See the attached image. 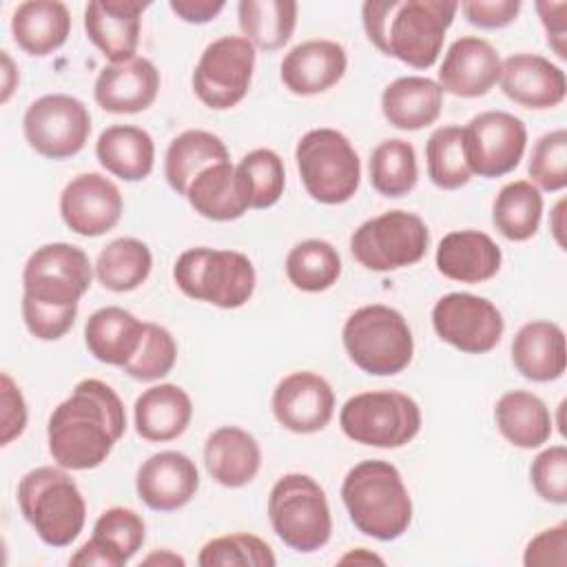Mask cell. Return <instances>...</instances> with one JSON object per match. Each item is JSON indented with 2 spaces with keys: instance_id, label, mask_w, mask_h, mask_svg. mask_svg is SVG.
<instances>
[{
  "instance_id": "obj_1",
  "label": "cell",
  "mask_w": 567,
  "mask_h": 567,
  "mask_svg": "<svg viewBox=\"0 0 567 567\" xmlns=\"http://www.w3.org/2000/svg\"><path fill=\"white\" fill-rule=\"evenodd\" d=\"M126 412L117 392L100 379H82L49 416V454L64 470L100 467L124 436Z\"/></svg>"
},
{
  "instance_id": "obj_2",
  "label": "cell",
  "mask_w": 567,
  "mask_h": 567,
  "mask_svg": "<svg viewBox=\"0 0 567 567\" xmlns=\"http://www.w3.org/2000/svg\"><path fill=\"white\" fill-rule=\"evenodd\" d=\"M458 2L452 0H370L361 9L368 40L390 58L430 69L439 60Z\"/></svg>"
},
{
  "instance_id": "obj_3",
  "label": "cell",
  "mask_w": 567,
  "mask_h": 567,
  "mask_svg": "<svg viewBox=\"0 0 567 567\" xmlns=\"http://www.w3.org/2000/svg\"><path fill=\"white\" fill-rule=\"evenodd\" d=\"M341 501L352 525L377 540H394L412 523V498L390 461L368 458L350 467L341 483Z\"/></svg>"
},
{
  "instance_id": "obj_4",
  "label": "cell",
  "mask_w": 567,
  "mask_h": 567,
  "mask_svg": "<svg viewBox=\"0 0 567 567\" xmlns=\"http://www.w3.org/2000/svg\"><path fill=\"white\" fill-rule=\"evenodd\" d=\"M18 507L42 543L69 547L86 520V503L64 467L42 465L18 483Z\"/></svg>"
},
{
  "instance_id": "obj_5",
  "label": "cell",
  "mask_w": 567,
  "mask_h": 567,
  "mask_svg": "<svg viewBox=\"0 0 567 567\" xmlns=\"http://www.w3.org/2000/svg\"><path fill=\"white\" fill-rule=\"evenodd\" d=\"M341 339L350 361L374 377L399 374L414 357V337L405 317L383 303L357 308L346 319Z\"/></svg>"
},
{
  "instance_id": "obj_6",
  "label": "cell",
  "mask_w": 567,
  "mask_h": 567,
  "mask_svg": "<svg viewBox=\"0 0 567 567\" xmlns=\"http://www.w3.org/2000/svg\"><path fill=\"white\" fill-rule=\"evenodd\" d=\"M173 279L188 299L224 310L241 308L257 286L255 266L244 252L206 246L184 250L173 266Z\"/></svg>"
},
{
  "instance_id": "obj_7",
  "label": "cell",
  "mask_w": 567,
  "mask_h": 567,
  "mask_svg": "<svg viewBox=\"0 0 567 567\" xmlns=\"http://www.w3.org/2000/svg\"><path fill=\"white\" fill-rule=\"evenodd\" d=\"M268 518L279 540L299 551H319L332 536V516L323 487L308 474H284L268 494Z\"/></svg>"
},
{
  "instance_id": "obj_8",
  "label": "cell",
  "mask_w": 567,
  "mask_h": 567,
  "mask_svg": "<svg viewBox=\"0 0 567 567\" xmlns=\"http://www.w3.org/2000/svg\"><path fill=\"white\" fill-rule=\"evenodd\" d=\"M295 159L306 193L319 204H346L361 184V159L350 140L337 128L303 133Z\"/></svg>"
},
{
  "instance_id": "obj_9",
  "label": "cell",
  "mask_w": 567,
  "mask_h": 567,
  "mask_svg": "<svg viewBox=\"0 0 567 567\" xmlns=\"http://www.w3.org/2000/svg\"><path fill=\"white\" fill-rule=\"evenodd\" d=\"M339 425L354 443L396 450L419 434L421 408L399 390L359 392L343 403Z\"/></svg>"
},
{
  "instance_id": "obj_10",
  "label": "cell",
  "mask_w": 567,
  "mask_h": 567,
  "mask_svg": "<svg viewBox=\"0 0 567 567\" xmlns=\"http://www.w3.org/2000/svg\"><path fill=\"white\" fill-rule=\"evenodd\" d=\"M430 248L425 221L408 210H388L365 219L350 237L352 257L368 270L390 272L419 264Z\"/></svg>"
},
{
  "instance_id": "obj_11",
  "label": "cell",
  "mask_w": 567,
  "mask_h": 567,
  "mask_svg": "<svg viewBox=\"0 0 567 567\" xmlns=\"http://www.w3.org/2000/svg\"><path fill=\"white\" fill-rule=\"evenodd\" d=\"M255 47L244 35H221L199 55L193 71V91L213 111L237 106L252 82Z\"/></svg>"
},
{
  "instance_id": "obj_12",
  "label": "cell",
  "mask_w": 567,
  "mask_h": 567,
  "mask_svg": "<svg viewBox=\"0 0 567 567\" xmlns=\"http://www.w3.org/2000/svg\"><path fill=\"white\" fill-rule=\"evenodd\" d=\"M93 281L89 255L66 241L35 248L22 270V295L49 306H78Z\"/></svg>"
},
{
  "instance_id": "obj_13",
  "label": "cell",
  "mask_w": 567,
  "mask_h": 567,
  "mask_svg": "<svg viewBox=\"0 0 567 567\" xmlns=\"http://www.w3.org/2000/svg\"><path fill=\"white\" fill-rule=\"evenodd\" d=\"M29 146L47 159H69L78 155L91 135V113L86 104L66 93H49L29 104L22 117Z\"/></svg>"
},
{
  "instance_id": "obj_14",
  "label": "cell",
  "mask_w": 567,
  "mask_h": 567,
  "mask_svg": "<svg viewBox=\"0 0 567 567\" xmlns=\"http://www.w3.org/2000/svg\"><path fill=\"white\" fill-rule=\"evenodd\" d=\"M465 159L472 175L503 177L512 173L525 153V122L507 111H483L463 126Z\"/></svg>"
},
{
  "instance_id": "obj_15",
  "label": "cell",
  "mask_w": 567,
  "mask_h": 567,
  "mask_svg": "<svg viewBox=\"0 0 567 567\" xmlns=\"http://www.w3.org/2000/svg\"><path fill=\"white\" fill-rule=\"evenodd\" d=\"M432 326L441 341L467 354L494 350L505 330L501 310L489 299L470 292L443 295L432 308Z\"/></svg>"
},
{
  "instance_id": "obj_16",
  "label": "cell",
  "mask_w": 567,
  "mask_h": 567,
  "mask_svg": "<svg viewBox=\"0 0 567 567\" xmlns=\"http://www.w3.org/2000/svg\"><path fill=\"white\" fill-rule=\"evenodd\" d=\"M124 210L120 188L102 173L75 175L60 195V215L69 230L100 237L115 228Z\"/></svg>"
},
{
  "instance_id": "obj_17",
  "label": "cell",
  "mask_w": 567,
  "mask_h": 567,
  "mask_svg": "<svg viewBox=\"0 0 567 567\" xmlns=\"http://www.w3.org/2000/svg\"><path fill=\"white\" fill-rule=\"evenodd\" d=\"M270 405L281 427L295 434H312L330 423L334 414V392L317 372H290L277 383Z\"/></svg>"
},
{
  "instance_id": "obj_18",
  "label": "cell",
  "mask_w": 567,
  "mask_h": 567,
  "mask_svg": "<svg viewBox=\"0 0 567 567\" xmlns=\"http://www.w3.org/2000/svg\"><path fill=\"white\" fill-rule=\"evenodd\" d=\"M199 489V472L190 456L164 450L148 456L135 476L140 501L155 512H175L193 501Z\"/></svg>"
},
{
  "instance_id": "obj_19",
  "label": "cell",
  "mask_w": 567,
  "mask_h": 567,
  "mask_svg": "<svg viewBox=\"0 0 567 567\" xmlns=\"http://www.w3.org/2000/svg\"><path fill=\"white\" fill-rule=\"evenodd\" d=\"M144 538L146 525L135 509L109 507L97 516L91 538L75 549L69 565L122 567L142 549Z\"/></svg>"
},
{
  "instance_id": "obj_20",
  "label": "cell",
  "mask_w": 567,
  "mask_h": 567,
  "mask_svg": "<svg viewBox=\"0 0 567 567\" xmlns=\"http://www.w3.org/2000/svg\"><path fill=\"white\" fill-rule=\"evenodd\" d=\"M503 93L525 109H554L567 95L565 71L536 53H514L501 62Z\"/></svg>"
},
{
  "instance_id": "obj_21",
  "label": "cell",
  "mask_w": 567,
  "mask_h": 567,
  "mask_svg": "<svg viewBox=\"0 0 567 567\" xmlns=\"http://www.w3.org/2000/svg\"><path fill=\"white\" fill-rule=\"evenodd\" d=\"M146 7L140 0H93L84 7V31L111 64L135 58Z\"/></svg>"
},
{
  "instance_id": "obj_22",
  "label": "cell",
  "mask_w": 567,
  "mask_h": 567,
  "mask_svg": "<svg viewBox=\"0 0 567 567\" xmlns=\"http://www.w3.org/2000/svg\"><path fill=\"white\" fill-rule=\"evenodd\" d=\"M501 75V55L483 38L463 35L454 40L439 69L443 93L458 97H481L494 89Z\"/></svg>"
},
{
  "instance_id": "obj_23",
  "label": "cell",
  "mask_w": 567,
  "mask_h": 567,
  "mask_svg": "<svg viewBox=\"0 0 567 567\" xmlns=\"http://www.w3.org/2000/svg\"><path fill=\"white\" fill-rule=\"evenodd\" d=\"M159 93V71L148 58L106 64L93 84V97L109 113L146 111Z\"/></svg>"
},
{
  "instance_id": "obj_24",
  "label": "cell",
  "mask_w": 567,
  "mask_h": 567,
  "mask_svg": "<svg viewBox=\"0 0 567 567\" xmlns=\"http://www.w3.org/2000/svg\"><path fill=\"white\" fill-rule=\"evenodd\" d=\"M346 69L348 55L339 42L306 40L284 55L279 78L295 95H317L332 89Z\"/></svg>"
},
{
  "instance_id": "obj_25",
  "label": "cell",
  "mask_w": 567,
  "mask_h": 567,
  "mask_svg": "<svg viewBox=\"0 0 567 567\" xmlns=\"http://www.w3.org/2000/svg\"><path fill=\"white\" fill-rule=\"evenodd\" d=\"M503 252L483 230L465 228L447 233L436 248V268L458 284H483L501 270Z\"/></svg>"
},
{
  "instance_id": "obj_26",
  "label": "cell",
  "mask_w": 567,
  "mask_h": 567,
  "mask_svg": "<svg viewBox=\"0 0 567 567\" xmlns=\"http://www.w3.org/2000/svg\"><path fill=\"white\" fill-rule=\"evenodd\" d=\"M204 465L215 483L230 489L244 487L261 467V447L244 427L221 425L204 443Z\"/></svg>"
},
{
  "instance_id": "obj_27",
  "label": "cell",
  "mask_w": 567,
  "mask_h": 567,
  "mask_svg": "<svg viewBox=\"0 0 567 567\" xmlns=\"http://www.w3.org/2000/svg\"><path fill=\"white\" fill-rule=\"evenodd\" d=\"M512 363L529 381L547 383L563 377L567 365L565 332L554 321H529L512 341Z\"/></svg>"
},
{
  "instance_id": "obj_28",
  "label": "cell",
  "mask_w": 567,
  "mask_h": 567,
  "mask_svg": "<svg viewBox=\"0 0 567 567\" xmlns=\"http://www.w3.org/2000/svg\"><path fill=\"white\" fill-rule=\"evenodd\" d=\"M135 432L151 443H166L182 436L193 419V401L184 388L159 383L144 390L133 405Z\"/></svg>"
},
{
  "instance_id": "obj_29",
  "label": "cell",
  "mask_w": 567,
  "mask_h": 567,
  "mask_svg": "<svg viewBox=\"0 0 567 567\" xmlns=\"http://www.w3.org/2000/svg\"><path fill=\"white\" fill-rule=\"evenodd\" d=\"M71 33V13L58 0H27L11 16L13 42L29 55L44 58L58 51Z\"/></svg>"
},
{
  "instance_id": "obj_30",
  "label": "cell",
  "mask_w": 567,
  "mask_h": 567,
  "mask_svg": "<svg viewBox=\"0 0 567 567\" xmlns=\"http://www.w3.org/2000/svg\"><path fill=\"white\" fill-rule=\"evenodd\" d=\"M146 321L120 306L95 310L84 323V343L89 352L106 363L124 368L137 352L144 337Z\"/></svg>"
},
{
  "instance_id": "obj_31",
  "label": "cell",
  "mask_w": 567,
  "mask_h": 567,
  "mask_svg": "<svg viewBox=\"0 0 567 567\" xmlns=\"http://www.w3.org/2000/svg\"><path fill=\"white\" fill-rule=\"evenodd\" d=\"M443 89L421 75H403L390 82L381 95V111L390 126L419 131L434 124L441 115Z\"/></svg>"
},
{
  "instance_id": "obj_32",
  "label": "cell",
  "mask_w": 567,
  "mask_h": 567,
  "mask_svg": "<svg viewBox=\"0 0 567 567\" xmlns=\"http://www.w3.org/2000/svg\"><path fill=\"white\" fill-rule=\"evenodd\" d=\"M95 155L106 173L124 182H140L153 171L155 142L148 131L140 126L115 124L100 133Z\"/></svg>"
},
{
  "instance_id": "obj_33",
  "label": "cell",
  "mask_w": 567,
  "mask_h": 567,
  "mask_svg": "<svg viewBox=\"0 0 567 567\" xmlns=\"http://www.w3.org/2000/svg\"><path fill=\"white\" fill-rule=\"evenodd\" d=\"M184 197L197 215L213 221L239 219L250 208L230 159L206 166L190 182Z\"/></svg>"
},
{
  "instance_id": "obj_34",
  "label": "cell",
  "mask_w": 567,
  "mask_h": 567,
  "mask_svg": "<svg viewBox=\"0 0 567 567\" xmlns=\"http://www.w3.org/2000/svg\"><path fill=\"white\" fill-rule=\"evenodd\" d=\"M496 427L505 441L520 450H534L551 436V414L545 401L527 390H509L494 405Z\"/></svg>"
},
{
  "instance_id": "obj_35",
  "label": "cell",
  "mask_w": 567,
  "mask_h": 567,
  "mask_svg": "<svg viewBox=\"0 0 567 567\" xmlns=\"http://www.w3.org/2000/svg\"><path fill=\"white\" fill-rule=\"evenodd\" d=\"M228 159V148L219 135L202 128H188L168 144L164 155V177L168 186L184 197L190 182L206 166Z\"/></svg>"
},
{
  "instance_id": "obj_36",
  "label": "cell",
  "mask_w": 567,
  "mask_h": 567,
  "mask_svg": "<svg viewBox=\"0 0 567 567\" xmlns=\"http://www.w3.org/2000/svg\"><path fill=\"white\" fill-rule=\"evenodd\" d=\"M295 0H241L237 4L244 38L261 51H277L290 42L297 27Z\"/></svg>"
},
{
  "instance_id": "obj_37",
  "label": "cell",
  "mask_w": 567,
  "mask_h": 567,
  "mask_svg": "<svg viewBox=\"0 0 567 567\" xmlns=\"http://www.w3.org/2000/svg\"><path fill=\"white\" fill-rule=\"evenodd\" d=\"M543 217V195L527 182L516 179L505 184L492 206L494 228L509 241H527L538 233Z\"/></svg>"
},
{
  "instance_id": "obj_38",
  "label": "cell",
  "mask_w": 567,
  "mask_h": 567,
  "mask_svg": "<svg viewBox=\"0 0 567 567\" xmlns=\"http://www.w3.org/2000/svg\"><path fill=\"white\" fill-rule=\"evenodd\" d=\"M153 268L151 248L135 237H120L106 244L95 259L97 281L113 292L140 288Z\"/></svg>"
},
{
  "instance_id": "obj_39",
  "label": "cell",
  "mask_w": 567,
  "mask_h": 567,
  "mask_svg": "<svg viewBox=\"0 0 567 567\" xmlns=\"http://www.w3.org/2000/svg\"><path fill=\"white\" fill-rule=\"evenodd\" d=\"M341 275V255L326 239H303L286 257L288 281L303 292H323Z\"/></svg>"
},
{
  "instance_id": "obj_40",
  "label": "cell",
  "mask_w": 567,
  "mask_h": 567,
  "mask_svg": "<svg viewBox=\"0 0 567 567\" xmlns=\"http://www.w3.org/2000/svg\"><path fill=\"white\" fill-rule=\"evenodd\" d=\"M370 184L383 197H403L408 195L419 179L416 151L410 142L392 137L374 146L368 162Z\"/></svg>"
},
{
  "instance_id": "obj_41",
  "label": "cell",
  "mask_w": 567,
  "mask_h": 567,
  "mask_svg": "<svg viewBox=\"0 0 567 567\" xmlns=\"http://www.w3.org/2000/svg\"><path fill=\"white\" fill-rule=\"evenodd\" d=\"M427 175L434 186L443 190H456L472 179V171L465 159L463 126H439L425 142Z\"/></svg>"
},
{
  "instance_id": "obj_42",
  "label": "cell",
  "mask_w": 567,
  "mask_h": 567,
  "mask_svg": "<svg viewBox=\"0 0 567 567\" xmlns=\"http://www.w3.org/2000/svg\"><path fill=\"white\" fill-rule=\"evenodd\" d=\"M235 168L250 208L264 210L281 199L286 168L284 159L272 148H255L246 153Z\"/></svg>"
},
{
  "instance_id": "obj_43",
  "label": "cell",
  "mask_w": 567,
  "mask_h": 567,
  "mask_svg": "<svg viewBox=\"0 0 567 567\" xmlns=\"http://www.w3.org/2000/svg\"><path fill=\"white\" fill-rule=\"evenodd\" d=\"M202 567H275L277 558L272 547L246 532L210 538L197 556Z\"/></svg>"
},
{
  "instance_id": "obj_44",
  "label": "cell",
  "mask_w": 567,
  "mask_h": 567,
  "mask_svg": "<svg viewBox=\"0 0 567 567\" xmlns=\"http://www.w3.org/2000/svg\"><path fill=\"white\" fill-rule=\"evenodd\" d=\"M177 361V341L159 323L146 321L144 337L133 354V359L122 368L135 381H159L164 379Z\"/></svg>"
},
{
  "instance_id": "obj_45",
  "label": "cell",
  "mask_w": 567,
  "mask_h": 567,
  "mask_svg": "<svg viewBox=\"0 0 567 567\" xmlns=\"http://www.w3.org/2000/svg\"><path fill=\"white\" fill-rule=\"evenodd\" d=\"M529 177L536 188L556 193L567 186V131L556 128L540 135L529 155Z\"/></svg>"
},
{
  "instance_id": "obj_46",
  "label": "cell",
  "mask_w": 567,
  "mask_h": 567,
  "mask_svg": "<svg viewBox=\"0 0 567 567\" xmlns=\"http://www.w3.org/2000/svg\"><path fill=\"white\" fill-rule=\"evenodd\" d=\"M534 492L554 505L567 503V447L551 445L543 450L529 467Z\"/></svg>"
},
{
  "instance_id": "obj_47",
  "label": "cell",
  "mask_w": 567,
  "mask_h": 567,
  "mask_svg": "<svg viewBox=\"0 0 567 567\" xmlns=\"http://www.w3.org/2000/svg\"><path fill=\"white\" fill-rule=\"evenodd\" d=\"M78 306H49L22 295V319L27 330L40 341L62 339L75 323Z\"/></svg>"
},
{
  "instance_id": "obj_48",
  "label": "cell",
  "mask_w": 567,
  "mask_h": 567,
  "mask_svg": "<svg viewBox=\"0 0 567 567\" xmlns=\"http://www.w3.org/2000/svg\"><path fill=\"white\" fill-rule=\"evenodd\" d=\"M0 445H9L27 427V401L18 383L2 372L0 374Z\"/></svg>"
},
{
  "instance_id": "obj_49",
  "label": "cell",
  "mask_w": 567,
  "mask_h": 567,
  "mask_svg": "<svg viewBox=\"0 0 567 567\" xmlns=\"http://www.w3.org/2000/svg\"><path fill=\"white\" fill-rule=\"evenodd\" d=\"M523 563L527 567H543V565L565 567L567 565V523H558L536 534L525 547Z\"/></svg>"
},
{
  "instance_id": "obj_50",
  "label": "cell",
  "mask_w": 567,
  "mask_h": 567,
  "mask_svg": "<svg viewBox=\"0 0 567 567\" xmlns=\"http://www.w3.org/2000/svg\"><path fill=\"white\" fill-rule=\"evenodd\" d=\"M520 7L518 0H465L458 4L470 24L489 31L512 24Z\"/></svg>"
},
{
  "instance_id": "obj_51",
  "label": "cell",
  "mask_w": 567,
  "mask_h": 567,
  "mask_svg": "<svg viewBox=\"0 0 567 567\" xmlns=\"http://www.w3.org/2000/svg\"><path fill=\"white\" fill-rule=\"evenodd\" d=\"M536 11L540 16V22L547 33V44L554 49V53L565 60L567 58V2L558 0H538Z\"/></svg>"
},
{
  "instance_id": "obj_52",
  "label": "cell",
  "mask_w": 567,
  "mask_h": 567,
  "mask_svg": "<svg viewBox=\"0 0 567 567\" xmlns=\"http://www.w3.org/2000/svg\"><path fill=\"white\" fill-rule=\"evenodd\" d=\"M168 7L179 20L188 24H206L224 11L226 2L224 0H171Z\"/></svg>"
},
{
  "instance_id": "obj_53",
  "label": "cell",
  "mask_w": 567,
  "mask_h": 567,
  "mask_svg": "<svg viewBox=\"0 0 567 567\" xmlns=\"http://www.w3.org/2000/svg\"><path fill=\"white\" fill-rule=\"evenodd\" d=\"M142 565H157V567H175V565H186V560L182 556H177L175 551L171 549H159V551H153L148 554Z\"/></svg>"
},
{
  "instance_id": "obj_54",
  "label": "cell",
  "mask_w": 567,
  "mask_h": 567,
  "mask_svg": "<svg viewBox=\"0 0 567 567\" xmlns=\"http://www.w3.org/2000/svg\"><path fill=\"white\" fill-rule=\"evenodd\" d=\"M565 210V199H560L556 206H554V210H551V219H549V226H551V235H554V239H556V244L560 246V248H565V237H563V230H565V226H563V213Z\"/></svg>"
},
{
  "instance_id": "obj_55",
  "label": "cell",
  "mask_w": 567,
  "mask_h": 567,
  "mask_svg": "<svg viewBox=\"0 0 567 567\" xmlns=\"http://www.w3.org/2000/svg\"><path fill=\"white\" fill-rule=\"evenodd\" d=\"M2 64H4V91H2V102H7L9 100V95H11V91H13V75H18L16 73V69H13V62H11V58L7 55V51H2Z\"/></svg>"
},
{
  "instance_id": "obj_56",
  "label": "cell",
  "mask_w": 567,
  "mask_h": 567,
  "mask_svg": "<svg viewBox=\"0 0 567 567\" xmlns=\"http://www.w3.org/2000/svg\"><path fill=\"white\" fill-rule=\"evenodd\" d=\"M350 560H354V563H359V560H365V563H383V558H379L377 554H370V551H365V549H354V551H350V554H346V556L341 558V563H350Z\"/></svg>"
}]
</instances>
